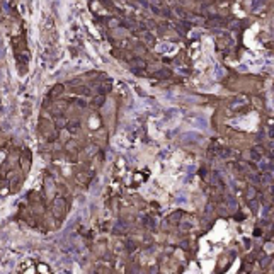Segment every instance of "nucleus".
<instances>
[{"label": "nucleus", "mask_w": 274, "mask_h": 274, "mask_svg": "<svg viewBox=\"0 0 274 274\" xmlns=\"http://www.w3.org/2000/svg\"><path fill=\"white\" fill-rule=\"evenodd\" d=\"M255 197H257V189L254 187V186H249V187H247V192H245V199L252 201V199H255Z\"/></svg>", "instance_id": "nucleus-1"}, {"label": "nucleus", "mask_w": 274, "mask_h": 274, "mask_svg": "<svg viewBox=\"0 0 274 274\" xmlns=\"http://www.w3.org/2000/svg\"><path fill=\"white\" fill-rule=\"evenodd\" d=\"M131 63H133V72H135V73L140 72V70H145V66H147V63H145L143 60H140V58L135 60V62H131Z\"/></svg>", "instance_id": "nucleus-2"}, {"label": "nucleus", "mask_w": 274, "mask_h": 274, "mask_svg": "<svg viewBox=\"0 0 274 274\" xmlns=\"http://www.w3.org/2000/svg\"><path fill=\"white\" fill-rule=\"evenodd\" d=\"M259 162H261V165H259V167L262 169V170H266V172H269L271 169H272V162H271V158H266V160H259Z\"/></svg>", "instance_id": "nucleus-3"}, {"label": "nucleus", "mask_w": 274, "mask_h": 274, "mask_svg": "<svg viewBox=\"0 0 274 274\" xmlns=\"http://www.w3.org/2000/svg\"><path fill=\"white\" fill-rule=\"evenodd\" d=\"M66 128H68V131H70V133H77V131H78V128H80V123H78V121L68 123V124H66Z\"/></svg>", "instance_id": "nucleus-4"}, {"label": "nucleus", "mask_w": 274, "mask_h": 274, "mask_svg": "<svg viewBox=\"0 0 274 274\" xmlns=\"http://www.w3.org/2000/svg\"><path fill=\"white\" fill-rule=\"evenodd\" d=\"M66 124H68V123H66V119L62 118V116H60V118L55 121V126H56V130H62V128H65Z\"/></svg>", "instance_id": "nucleus-5"}, {"label": "nucleus", "mask_w": 274, "mask_h": 274, "mask_svg": "<svg viewBox=\"0 0 274 274\" xmlns=\"http://www.w3.org/2000/svg\"><path fill=\"white\" fill-rule=\"evenodd\" d=\"M63 89H65V87H63L62 83H58V85L55 87V89L51 90V92H49V95H55V97H56V95H60V94L63 92Z\"/></svg>", "instance_id": "nucleus-6"}, {"label": "nucleus", "mask_w": 274, "mask_h": 274, "mask_svg": "<svg viewBox=\"0 0 274 274\" xmlns=\"http://www.w3.org/2000/svg\"><path fill=\"white\" fill-rule=\"evenodd\" d=\"M155 77H158V78H167V77H170V70H167V68L160 70V72H157V73H155Z\"/></svg>", "instance_id": "nucleus-7"}, {"label": "nucleus", "mask_w": 274, "mask_h": 274, "mask_svg": "<svg viewBox=\"0 0 274 274\" xmlns=\"http://www.w3.org/2000/svg\"><path fill=\"white\" fill-rule=\"evenodd\" d=\"M250 157H252L254 162H259V160L262 158V153H259L257 150H254V148H252V151H250Z\"/></svg>", "instance_id": "nucleus-8"}, {"label": "nucleus", "mask_w": 274, "mask_h": 274, "mask_svg": "<svg viewBox=\"0 0 274 274\" xmlns=\"http://www.w3.org/2000/svg\"><path fill=\"white\" fill-rule=\"evenodd\" d=\"M109 89H111V83H106V85L99 87L97 90H99V94H101V95H104V94H106V92H107V90H109Z\"/></svg>", "instance_id": "nucleus-9"}, {"label": "nucleus", "mask_w": 274, "mask_h": 274, "mask_svg": "<svg viewBox=\"0 0 274 274\" xmlns=\"http://www.w3.org/2000/svg\"><path fill=\"white\" fill-rule=\"evenodd\" d=\"M102 102H104V97H102V95H99L97 99H95V97L92 99V104H94V106H101Z\"/></svg>", "instance_id": "nucleus-10"}, {"label": "nucleus", "mask_w": 274, "mask_h": 274, "mask_svg": "<svg viewBox=\"0 0 274 274\" xmlns=\"http://www.w3.org/2000/svg\"><path fill=\"white\" fill-rule=\"evenodd\" d=\"M145 39H147L148 44H153V43H155V37L151 36V34H145Z\"/></svg>", "instance_id": "nucleus-11"}, {"label": "nucleus", "mask_w": 274, "mask_h": 274, "mask_svg": "<svg viewBox=\"0 0 274 274\" xmlns=\"http://www.w3.org/2000/svg\"><path fill=\"white\" fill-rule=\"evenodd\" d=\"M78 92H80V94H83V95H89V94H90V89H89V87H80V89H78Z\"/></svg>", "instance_id": "nucleus-12"}, {"label": "nucleus", "mask_w": 274, "mask_h": 274, "mask_svg": "<svg viewBox=\"0 0 274 274\" xmlns=\"http://www.w3.org/2000/svg\"><path fill=\"white\" fill-rule=\"evenodd\" d=\"M226 203H228V204H230V206H233V208H235V206H237V201L233 199V197H232V196H226Z\"/></svg>", "instance_id": "nucleus-13"}, {"label": "nucleus", "mask_w": 274, "mask_h": 274, "mask_svg": "<svg viewBox=\"0 0 274 274\" xmlns=\"http://www.w3.org/2000/svg\"><path fill=\"white\" fill-rule=\"evenodd\" d=\"M211 179H213V180H211V184H213V186H216L218 182H220V177H218V174H213Z\"/></svg>", "instance_id": "nucleus-14"}, {"label": "nucleus", "mask_w": 274, "mask_h": 274, "mask_svg": "<svg viewBox=\"0 0 274 274\" xmlns=\"http://www.w3.org/2000/svg\"><path fill=\"white\" fill-rule=\"evenodd\" d=\"M232 153H230V150H221L220 151V157H223V158H226V157H230Z\"/></svg>", "instance_id": "nucleus-15"}, {"label": "nucleus", "mask_w": 274, "mask_h": 274, "mask_svg": "<svg viewBox=\"0 0 274 274\" xmlns=\"http://www.w3.org/2000/svg\"><path fill=\"white\" fill-rule=\"evenodd\" d=\"M126 245H128V250H130V252H133V250H135V243H133L131 240L126 242Z\"/></svg>", "instance_id": "nucleus-16"}, {"label": "nucleus", "mask_w": 274, "mask_h": 274, "mask_svg": "<svg viewBox=\"0 0 274 274\" xmlns=\"http://www.w3.org/2000/svg\"><path fill=\"white\" fill-rule=\"evenodd\" d=\"M262 235V232H261V228H255V232H254V237H261Z\"/></svg>", "instance_id": "nucleus-17"}, {"label": "nucleus", "mask_w": 274, "mask_h": 274, "mask_svg": "<svg viewBox=\"0 0 274 274\" xmlns=\"http://www.w3.org/2000/svg\"><path fill=\"white\" fill-rule=\"evenodd\" d=\"M235 220H237V221H242V220H243V215H242V213L235 215Z\"/></svg>", "instance_id": "nucleus-18"}, {"label": "nucleus", "mask_w": 274, "mask_h": 274, "mask_svg": "<svg viewBox=\"0 0 274 274\" xmlns=\"http://www.w3.org/2000/svg\"><path fill=\"white\" fill-rule=\"evenodd\" d=\"M77 102H78V106H80V107H83V106H85V101H82V99H78Z\"/></svg>", "instance_id": "nucleus-19"}]
</instances>
